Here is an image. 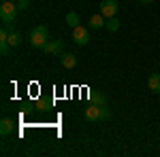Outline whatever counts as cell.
Segmentation results:
<instances>
[{
  "instance_id": "cell-10",
  "label": "cell",
  "mask_w": 160,
  "mask_h": 157,
  "mask_svg": "<svg viewBox=\"0 0 160 157\" xmlns=\"http://www.w3.org/2000/svg\"><path fill=\"white\" fill-rule=\"evenodd\" d=\"M13 127H15V123H13V119H4L0 121V134L2 136H9V134H13Z\"/></svg>"
},
{
  "instance_id": "cell-13",
  "label": "cell",
  "mask_w": 160,
  "mask_h": 157,
  "mask_svg": "<svg viewBox=\"0 0 160 157\" xmlns=\"http://www.w3.org/2000/svg\"><path fill=\"white\" fill-rule=\"evenodd\" d=\"M90 100H92L94 104H107V96H105L102 91H98V94L92 91V94H90Z\"/></svg>"
},
{
  "instance_id": "cell-11",
  "label": "cell",
  "mask_w": 160,
  "mask_h": 157,
  "mask_svg": "<svg viewBox=\"0 0 160 157\" xmlns=\"http://www.w3.org/2000/svg\"><path fill=\"white\" fill-rule=\"evenodd\" d=\"M64 24L68 25V28H77V25H79V15H77L75 11L66 13V17H64Z\"/></svg>"
},
{
  "instance_id": "cell-18",
  "label": "cell",
  "mask_w": 160,
  "mask_h": 157,
  "mask_svg": "<svg viewBox=\"0 0 160 157\" xmlns=\"http://www.w3.org/2000/svg\"><path fill=\"white\" fill-rule=\"evenodd\" d=\"M11 2H17V0H11Z\"/></svg>"
},
{
  "instance_id": "cell-6",
  "label": "cell",
  "mask_w": 160,
  "mask_h": 157,
  "mask_svg": "<svg viewBox=\"0 0 160 157\" xmlns=\"http://www.w3.org/2000/svg\"><path fill=\"white\" fill-rule=\"evenodd\" d=\"M43 51H45L47 55H62V53H64V43H62V40H49V43L43 47Z\"/></svg>"
},
{
  "instance_id": "cell-7",
  "label": "cell",
  "mask_w": 160,
  "mask_h": 157,
  "mask_svg": "<svg viewBox=\"0 0 160 157\" xmlns=\"http://www.w3.org/2000/svg\"><path fill=\"white\" fill-rule=\"evenodd\" d=\"M148 87L152 94H160V72H152L148 79Z\"/></svg>"
},
{
  "instance_id": "cell-17",
  "label": "cell",
  "mask_w": 160,
  "mask_h": 157,
  "mask_svg": "<svg viewBox=\"0 0 160 157\" xmlns=\"http://www.w3.org/2000/svg\"><path fill=\"white\" fill-rule=\"evenodd\" d=\"M139 2H141V4H152L154 0H139Z\"/></svg>"
},
{
  "instance_id": "cell-2",
  "label": "cell",
  "mask_w": 160,
  "mask_h": 157,
  "mask_svg": "<svg viewBox=\"0 0 160 157\" xmlns=\"http://www.w3.org/2000/svg\"><path fill=\"white\" fill-rule=\"evenodd\" d=\"M83 119L86 121H107L111 119V110L107 109V104H90L83 110Z\"/></svg>"
},
{
  "instance_id": "cell-3",
  "label": "cell",
  "mask_w": 160,
  "mask_h": 157,
  "mask_svg": "<svg viewBox=\"0 0 160 157\" xmlns=\"http://www.w3.org/2000/svg\"><path fill=\"white\" fill-rule=\"evenodd\" d=\"M49 43V30L45 25H37L30 30V45L34 49H43Z\"/></svg>"
},
{
  "instance_id": "cell-5",
  "label": "cell",
  "mask_w": 160,
  "mask_h": 157,
  "mask_svg": "<svg viewBox=\"0 0 160 157\" xmlns=\"http://www.w3.org/2000/svg\"><path fill=\"white\" fill-rule=\"evenodd\" d=\"M73 40L79 45V47H86L88 43H90V30H88V28H83V25L73 28Z\"/></svg>"
},
{
  "instance_id": "cell-9",
  "label": "cell",
  "mask_w": 160,
  "mask_h": 157,
  "mask_svg": "<svg viewBox=\"0 0 160 157\" xmlns=\"http://www.w3.org/2000/svg\"><path fill=\"white\" fill-rule=\"evenodd\" d=\"M105 25H107V21H105V15H92V17H90V28H92V30H100V28H105Z\"/></svg>"
},
{
  "instance_id": "cell-15",
  "label": "cell",
  "mask_w": 160,
  "mask_h": 157,
  "mask_svg": "<svg viewBox=\"0 0 160 157\" xmlns=\"http://www.w3.org/2000/svg\"><path fill=\"white\" fill-rule=\"evenodd\" d=\"M9 51H11V43H9V38H7V40H0V53L7 55Z\"/></svg>"
},
{
  "instance_id": "cell-16",
  "label": "cell",
  "mask_w": 160,
  "mask_h": 157,
  "mask_svg": "<svg viewBox=\"0 0 160 157\" xmlns=\"http://www.w3.org/2000/svg\"><path fill=\"white\" fill-rule=\"evenodd\" d=\"M17 7H19V11L30 9V0H17Z\"/></svg>"
},
{
  "instance_id": "cell-8",
  "label": "cell",
  "mask_w": 160,
  "mask_h": 157,
  "mask_svg": "<svg viewBox=\"0 0 160 157\" xmlns=\"http://www.w3.org/2000/svg\"><path fill=\"white\" fill-rule=\"evenodd\" d=\"M60 64L66 68V70H71L77 66V58H75V53H62L60 55Z\"/></svg>"
},
{
  "instance_id": "cell-4",
  "label": "cell",
  "mask_w": 160,
  "mask_h": 157,
  "mask_svg": "<svg viewBox=\"0 0 160 157\" xmlns=\"http://www.w3.org/2000/svg\"><path fill=\"white\" fill-rule=\"evenodd\" d=\"M118 9H120V7H118V0H102L98 4V13L105 15L107 19H109V17H115Z\"/></svg>"
},
{
  "instance_id": "cell-14",
  "label": "cell",
  "mask_w": 160,
  "mask_h": 157,
  "mask_svg": "<svg viewBox=\"0 0 160 157\" xmlns=\"http://www.w3.org/2000/svg\"><path fill=\"white\" fill-rule=\"evenodd\" d=\"M105 28H107L109 32H115V30H120V21H118V17H109Z\"/></svg>"
},
{
  "instance_id": "cell-1",
  "label": "cell",
  "mask_w": 160,
  "mask_h": 157,
  "mask_svg": "<svg viewBox=\"0 0 160 157\" xmlns=\"http://www.w3.org/2000/svg\"><path fill=\"white\" fill-rule=\"evenodd\" d=\"M17 13H19L17 2L4 0L2 7H0V21H2V25H7L9 30H13V24H15V19H17Z\"/></svg>"
},
{
  "instance_id": "cell-12",
  "label": "cell",
  "mask_w": 160,
  "mask_h": 157,
  "mask_svg": "<svg viewBox=\"0 0 160 157\" xmlns=\"http://www.w3.org/2000/svg\"><path fill=\"white\" fill-rule=\"evenodd\" d=\"M22 40H24V38H22V34L13 28L11 32H9V43H11V47H19V45H22Z\"/></svg>"
}]
</instances>
